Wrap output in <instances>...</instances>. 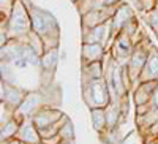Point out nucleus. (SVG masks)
Returning a JSON list of instances; mask_svg holds the SVG:
<instances>
[{"label": "nucleus", "mask_w": 158, "mask_h": 144, "mask_svg": "<svg viewBox=\"0 0 158 144\" xmlns=\"http://www.w3.org/2000/svg\"><path fill=\"white\" fill-rule=\"evenodd\" d=\"M6 25H8L10 40H16L21 43L27 41V36L33 30V27H32L29 5L24 0H15L13 2L10 15L6 18Z\"/></svg>", "instance_id": "obj_1"}, {"label": "nucleus", "mask_w": 158, "mask_h": 144, "mask_svg": "<svg viewBox=\"0 0 158 144\" xmlns=\"http://www.w3.org/2000/svg\"><path fill=\"white\" fill-rule=\"evenodd\" d=\"M82 100L87 106L92 108H106L111 101L109 84L104 78L82 81Z\"/></svg>", "instance_id": "obj_2"}, {"label": "nucleus", "mask_w": 158, "mask_h": 144, "mask_svg": "<svg viewBox=\"0 0 158 144\" xmlns=\"http://www.w3.org/2000/svg\"><path fill=\"white\" fill-rule=\"evenodd\" d=\"M150 41L147 36H144L142 40L135 46L133 49V54H131L128 63H127V68H128V73L131 76V79H133V83L138 86L139 84V76L142 73V68L144 65H146L147 62V57H149V52H150Z\"/></svg>", "instance_id": "obj_3"}, {"label": "nucleus", "mask_w": 158, "mask_h": 144, "mask_svg": "<svg viewBox=\"0 0 158 144\" xmlns=\"http://www.w3.org/2000/svg\"><path fill=\"white\" fill-rule=\"evenodd\" d=\"M117 6H103V8H92L87 13L82 15V30L87 29H94L97 25H101L104 22H108L109 19H112L114 13H115Z\"/></svg>", "instance_id": "obj_4"}, {"label": "nucleus", "mask_w": 158, "mask_h": 144, "mask_svg": "<svg viewBox=\"0 0 158 144\" xmlns=\"http://www.w3.org/2000/svg\"><path fill=\"white\" fill-rule=\"evenodd\" d=\"M25 97H27V94L22 89H19L15 84H8V83L2 81V103H5L8 108L16 111Z\"/></svg>", "instance_id": "obj_5"}, {"label": "nucleus", "mask_w": 158, "mask_h": 144, "mask_svg": "<svg viewBox=\"0 0 158 144\" xmlns=\"http://www.w3.org/2000/svg\"><path fill=\"white\" fill-rule=\"evenodd\" d=\"M62 116H63V112L57 108L41 106L32 116V121L38 128H44V127H49L52 124H56L59 119H62Z\"/></svg>", "instance_id": "obj_6"}, {"label": "nucleus", "mask_w": 158, "mask_h": 144, "mask_svg": "<svg viewBox=\"0 0 158 144\" xmlns=\"http://www.w3.org/2000/svg\"><path fill=\"white\" fill-rule=\"evenodd\" d=\"M131 18H135V11H133V6L122 2L120 5L117 6L115 13H114V16H112V32H114V38L117 33H120L122 29H123V25L131 19Z\"/></svg>", "instance_id": "obj_7"}, {"label": "nucleus", "mask_w": 158, "mask_h": 144, "mask_svg": "<svg viewBox=\"0 0 158 144\" xmlns=\"http://www.w3.org/2000/svg\"><path fill=\"white\" fill-rule=\"evenodd\" d=\"M16 138L25 144H38L41 142V136H40L38 127L33 124L32 117H27L19 127V132L16 135Z\"/></svg>", "instance_id": "obj_8"}, {"label": "nucleus", "mask_w": 158, "mask_h": 144, "mask_svg": "<svg viewBox=\"0 0 158 144\" xmlns=\"http://www.w3.org/2000/svg\"><path fill=\"white\" fill-rule=\"evenodd\" d=\"M146 81H158V49L155 46L150 48L147 62L139 76V83H146Z\"/></svg>", "instance_id": "obj_9"}, {"label": "nucleus", "mask_w": 158, "mask_h": 144, "mask_svg": "<svg viewBox=\"0 0 158 144\" xmlns=\"http://www.w3.org/2000/svg\"><path fill=\"white\" fill-rule=\"evenodd\" d=\"M158 81H146V83H139L135 89H133V103L135 106L138 104H149L150 100H152V95H153V89L156 86Z\"/></svg>", "instance_id": "obj_10"}, {"label": "nucleus", "mask_w": 158, "mask_h": 144, "mask_svg": "<svg viewBox=\"0 0 158 144\" xmlns=\"http://www.w3.org/2000/svg\"><path fill=\"white\" fill-rule=\"evenodd\" d=\"M106 48L101 43H82V63H90V62H97L103 60L104 54H106Z\"/></svg>", "instance_id": "obj_11"}, {"label": "nucleus", "mask_w": 158, "mask_h": 144, "mask_svg": "<svg viewBox=\"0 0 158 144\" xmlns=\"http://www.w3.org/2000/svg\"><path fill=\"white\" fill-rule=\"evenodd\" d=\"M57 63H59V49L52 48V49L44 51V54L41 56V68H43V71L54 74V71L57 68Z\"/></svg>", "instance_id": "obj_12"}, {"label": "nucleus", "mask_w": 158, "mask_h": 144, "mask_svg": "<svg viewBox=\"0 0 158 144\" xmlns=\"http://www.w3.org/2000/svg\"><path fill=\"white\" fill-rule=\"evenodd\" d=\"M97 78H104V68L103 62H90V63H82V81L87 79H97Z\"/></svg>", "instance_id": "obj_13"}, {"label": "nucleus", "mask_w": 158, "mask_h": 144, "mask_svg": "<svg viewBox=\"0 0 158 144\" xmlns=\"http://www.w3.org/2000/svg\"><path fill=\"white\" fill-rule=\"evenodd\" d=\"M92 116V125H94L95 132L103 133L108 127V119H106V108H92L90 109Z\"/></svg>", "instance_id": "obj_14"}, {"label": "nucleus", "mask_w": 158, "mask_h": 144, "mask_svg": "<svg viewBox=\"0 0 158 144\" xmlns=\"http://www.w3.org/2000/svg\"><path fill=\"white\" fill-rule=\"evenodd\" d=\"M19 127H21V124L15 119V116H13L10 121H6L5 124H2V133H0L2 141H8V139L16 138V135L19 132Z\"/></svg>", "instance_id": "obj_15"}, {"label": "nucleus", "mask_w": 158, "mask_h": 144, "mask_svg": "<svg viewBox=\"0 0 158 144\" xmlns=\"http://www.w3.org/2000/svg\"><path fill=\"white\" fill-rule=\"evenodd\" d=\"M146 15V21H147V24L150 25V29L156 33V36H158V3H156V6L152 10V11H149V13H144Z\"/></svg>", "instance_id": "obj_16"}, {"label": "nucleus", "mask_w": 158, "mask_h": 144, "mask_svg": "<svg viewBox=\"0 0 158 144\" xmlns=\"http://www.w3.org/2000/svg\"><path fill=\"white\" fill-rule=\"evenodd\" d=\"M59 135L62 139H74V127L70 119L62 125V128L59 130Z\"/></svg>", "instance_id": "obj_17"}, {"label": "nucleus", "mask_w": 158, "mask_h": 144, "mask_svg": "<svg viewBox=\"0 0 158 144\" xmlns=\"http://www.w3.org/2000/svg\"><path fill=\"white\" fill-rule=\"evenodd\" d=\"M158 3V0H141V5H142V13H149L152 11Z\"/></svg>", "instance_id": "obj_18"}, {"label": "nucleus", "mask_w": 158, "mask_h": 144, "mask_svg": "<svg viewBox=\"0 0 158 144\" xmlns=\"http://www.w3.org/2000/svg\"><path fill=\"white\" fill-rule=\"evenodd\" d=\"M150 106L158 109V83H156V86L153 89V95H152V100H150Z\"/></svg>", "instance_id": "obj_19"}, {"label": "nucleus", "mask_w": 158, "mask_h": 144, "mask_svg": "<svg viewBox=\"0 0 158 144\" xmlns=\"http://www.w3.org/2000/svg\"><path fill=\"white\" fill-rule=\"evenodd\" d=\"M60 141H62L60 135H54V136H51V138H44V139H41V142H44V144H59Z\"/></svg>", "instance_id": "obj_20"}, {"label": "nucleus", "mask_w": 158, "mask_h": 144, "mask_svg": "<svg viewBox=\"0 0 158 144\" xmlns=\"http://www.w3.org/2000/svg\"><path fill=\"white\" fill-rule=\"evenodd\" d=\"M22 141H19L18 138H13V139H8V141H2V144H21Z\"/></svg>", "instance_id": "obj_21"}, {"label": "nucleus", "mask_w": 158, "mask_h": 144, "mask_svg": "<svg viewBox=\"0 0 158 144\" xmlns=\"http://www.w3.org/2000/svg\"><path fill=\"white\" fill-rule=\"evenodd\" d=\"M59 144H74V139H62Z\"/></svg>", "instance_id": "obj_22"}, {"label": "nucleus", "mask_w": 158, "mask_h": 144, "mask_svg": "<svg viewBox=\"0 0 158 144\" xmlns=\"http://www.w3.org/2000/svg\"><path fill=\"white\" fill-rule=\"evenodd\" d=\"M71 2H73V3H76V2H77V0H71Z\"/></svg>", "instance_id": "obj_23"}, {"label": "nucleus", "mask_w": 158, "mask_h": 144, "mask_svg": "<svg viewBox=\"0 0 158 144\" xmlns=\"http://www.w3.org/2000/svg\"><path fill=\"white\" fill-rule=\"evenodd\" d=\"M21 144H25V142H21Z\"/></svg>", "instance_id": "obj_24"}]
</instances>
